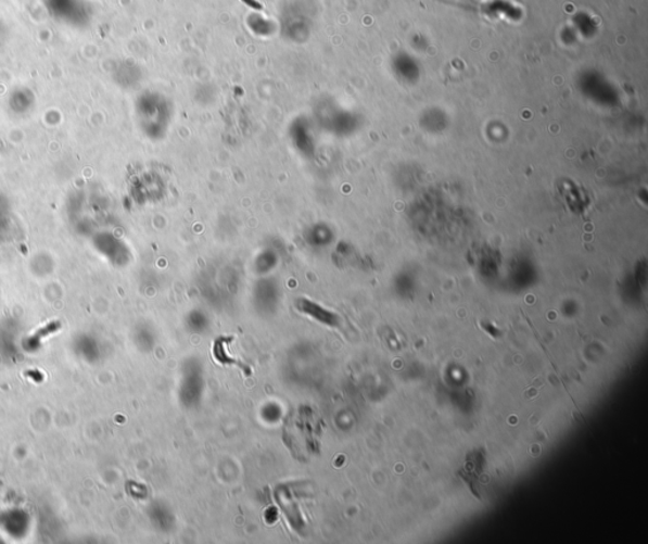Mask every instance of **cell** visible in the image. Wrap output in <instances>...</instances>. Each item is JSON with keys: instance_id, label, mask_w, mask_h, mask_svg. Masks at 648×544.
Wrapping results in <instances>:
<instances>
[]
</instances>
